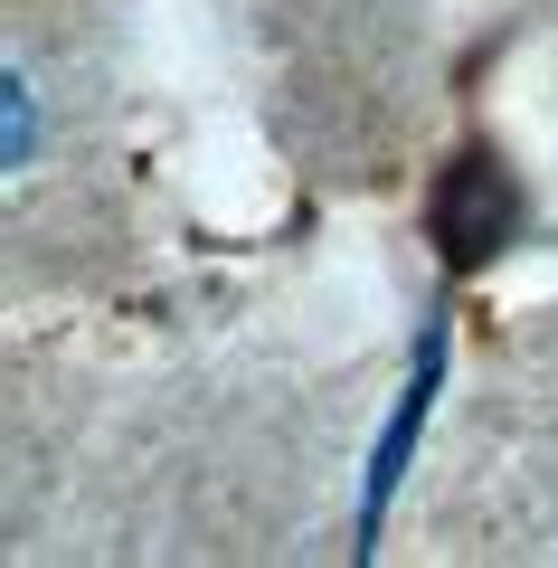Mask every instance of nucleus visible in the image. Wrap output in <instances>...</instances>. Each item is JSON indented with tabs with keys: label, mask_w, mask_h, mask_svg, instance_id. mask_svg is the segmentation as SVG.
<instances>
[{
	"label": "nucleus",
	"mask_w": 558,
	"mask_h": 568,
	"mask_svg": "<svg viewBox=\"0 0 558 568\" xmlns=\"http://www.w3.org/2000/svg\"><path fill=\"white\" fill-rule=\"evenodd\" d=\"M426 227H436L445 275H483V265L520 237V190H511V171H501L493 152H455V162L436 171V190H426Z\"/></svg>",
	"instance_id": "f257e3e1"
},
{
	"label": "nucleus",
	"mask_w": 558,
	"mask_h": 568,
	"mask_svg": "<svg viewBox=\"0 0 558 568\" xmlns=\"http://www.w3.org/2000/svg\"><path fill=\"white\" fill-rule=\"evenodd\" d=\"M436 388H445V313H426L417 361H407V388H398V407H388V426H379V455H369V493H359V549L379 540L388 503H398L407 465H417V436H426V407H436Z\"/></svg>",
	"instance_id": "f03ea898"
},
{
	"label": "nucleus",
	"mask_w": 558,
	"mask_h": 568,
	"mask_svg": "<svg viewBox=\"0 0 558 568\" xmlns=\"http://www.w3.org/2000/svg\"><path fill=\"white\" fill-rule=\"evenodd\" d=\"M0 114H10L0 152H10V171H29V162H39V85H29V67H10V77H0Z\"/></svg>",
	"instance_id": "7ed1b4c3"
}]
</instances>
